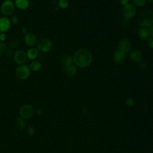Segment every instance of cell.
I'll list each match as a JSON object with an SVG mask.
<instances>
[{
    "mask_svg": "<svg viewBox=\"0 0 153 153\" xmlns=\"http://www.w3.org/2000/svg\"><path fill=\"white\" fill-rule=\"evenodd\" d=\"M74 63L80 68L89 66L92 61V55L87 49L81 48L75 53L73 59Z\"/></svg>",
    "mask_w": 153,
    "mask_h": 153,
    "instance_id": "1",
    "label": "cell"
},
{
    "mask_svg": "<svg viewBox=\"0 0 153 153\" xmlns=\"http://www.w3.org/2000/svg\"><path fill=\"white\" fill-rule=\"evenodd\" d=\"M138 22L143 28L151 26L153 25V11L149 7L141 9L138 15Z\"/></svg>",
    "mask_w": 153,
    "mask_h": 153,
    "instance_id": "2",
    "label": "cell"
},
{
    "mask_svg": "<svg viewBox=\"0 0 153 153\" xmlns=\"http://www.w3.org/2000/svg\"><path fill=\"white\" fill-rule=\"evenodd\" d=\"M1 12L2 14L5 16H11L15 9V3L12 0H4L1 4Z\"/></svg>",
    "mask_w": 153,
    "mask_h": 153,
    "instance_id": "3",
    "label": "cell"
},
{
    "mask_svg": "<svg viewBox=\"0 0 153 153\" xmlns=\"http://www.w3.org/2000/svg\"><path fill=\"white\" fill-rule=\"evenodd\" d=\"M31 72L29 67L23 64L19 65L15 70V74L16 77L20 80L27 79L30 76Z\"/></svg>",
    "mask_w": 153,
    "mask_h": 153,
    "instance_id": "4",
    "label": "cell"
},
{
    "mask_svg": "<svg viewBox=\"0 0 153 153\" xmlns=\"http://www.w3.org/2000/svg\"><path fill=\"white\" fill-rule=\"evenodd\" d=\"M37 48L41 53H47L50 52L52 48V43L51 41L45 38H43L38 41L37 44Z\"/></svg>",
    "mask_w": 153,
    "mask_h": 153,
    "instance_id": "5",
    "label": "cell"
},
{
    "mask_svg": "<svg viewBox=\"0 0 153 153\" xmlns=\"http://www.w3.org/2000/svg\"><path fill=\"white\" fill-rule=\"evenodd\" d=\"M34 113V110L32 105L26 104L23 105L19 111V114L20 117L23 119H30Z\"/></svg>",
    "mask_w": 153,
    "mask_h": 153,
    "instance_id": "6",
    "label": "cell"
},
{
    "mask_svg": "<svg viewBox=\"0 0 153 153\" xmlns=\"http://www.w3.org/2000/svg\"><path fill=\"white\" fill-rule=\"evenodd\" d=\"M136 7L133 4L128 3L124 6L123 9V15L125 18L129 19L133 18L136 15Z\"/></svg>",
    "mask_w": 153,
    "mask_h": 153,
    "instance_id": "7",
    "label": "cell"
},
{
    "mask_svg": "<svg viewBox=\"0 0 153 153\" xmlns=\"http://www.w3.org/2000/svg\"><path fill=\"white\" fill-rule=\"evenodd\" d=\"M13 59L17 64L22 65L27 59L26 53L22 50H18L13 55Z\"/></svg>",
    "mask_w": 153,
    "mask_h": 153,
    "instance_id": "8",
    "label": "cell"
},
{
    "mask_svg": "<svg viewBox=\"0 0 153 153\" xmlns=\"http://www.w3.org/2000/svg\"><path fill=\"white\" fill-rule=\"evenodd\" d=\"M23 40L25 44L30 47H33L37 44L38 42L37 36L34 34L29 32L25 35Z\"/></svg>",
    "mask_w": 153,
    "mask_h": 153,
    "instance_id": "9",
    "label": "cell"
},
{
    "mask_svg": "<svg viewBox=\"0 0 153 153\" xmlns=\"http://www.w3.org/2000/svg\"><path fill=\"white\" fill-rule=\"evenodd\" d=\"M131 47L132 44L130 41L126 38L120 40L118 44V50L124 53L129 52L131 48Z\"/></svg>",
    "mask_w": 153,
    "mask_h": 153,
    "instance_id": "10",
    "label": "cell"
},
{
    "mask_svg": "<svg viewBox=\"0 0 153 153\" xmlns=\"http://www.w3.org/2000/svg\"><path fill=\"white\" fill-rule=\"evenodd\" d=\"M10 19L7 17L0 18V33H6L11 27Z\"/></svg>",
    "mask_w": 153,
    "mask_h": 153,
    "instance_id": "11",
    "label": "cell"
},
{
    "mask_svg": "<svg viewBox=\"0 0 153 153\" xmlns=\"http://www.w3.org/2000/svg\"><path fill=\"white\" fill-rule=\"evenodd\" d=\"M126 58L124 53L121 52L120 50H116L113 55V60L116 64H122Z\"/></svg>",
    "mask_w": 153,
    "mask_h": 153,
    "instance_id": "12",
    "label": "cell"
},
{
    "mask_svg": "<svg viewBox=\"0 0 153 153\" xmlns=\"http://www.w3.org/2000/svg\"><path fill=\"white\" fill-rule=\"evenodd\" d=\"M15 7L21 10H25L28 9L29 6V0H15Z\"/></svg>",
    "mask_w": 153,
    "mask_h": 153,
    "instance_id": "13",
    "label": "cell"
},
{
    "mask_svg": "<svg viewBox=\"0 0 153 153\" xmlns=\"http://www.w3.org/2000/svg\"><path fill=\"white\" fill-rule=\"evenodd\" d=\"M39 55V50L37 48L31 47L26 52L27 58L31 60H34L38 58Z\"/></svg>",
    "mask_w": 153,
    "mask_h": 153,
    "instance_id": "14",
    "label": "cell"
},
{
    "mask_svg": "<svg viewBox=\"0 0 153 153\" xmlns=\"http://www.w3.org/2000/svg\"><path fill=\"white\" fill-rule=\"evenodd\" d=\"M77 72V68L74 65H70L68 67H64V74L68 77H72L76 74Z\"/></svg>",
    "mask_w": 153,
    "mask_h": 153,
    "instance_id": "15",
    "label": "cell"
},
{
    "mask_svg": "<svg viewBox=\"0 0 153 153\" xmlns=\"http://www.w3.org/2000/svg\"><path fill=\"white\" fill-rule=\"evenodd\" d=\"M130 58L133 62H140L142 59V54L139 50H133L130 53Z\"/></svg>",
    "mask_w": 153,
    "mask_h": 153,
    "instance_id": "16",
    "label": "cell"
},
{
    "mask_svg": "<svg viewBox=\"0 0 153 153\" xmlns=\"http://www.w3.org/2000/svg\"><path fill=\"white\" fill-rule=\"evenodd\" d=\"M139 37L141 39H142V40H148L150 37L151 35V33L149 29H146V28H142L139 30Z\"/></svg>",
    "mask_w": 153,
    "mask_h": 153,
    "instance_id": "17",
    "label": "cell"
},
{
    "mask_svg": "<svg viewBox=\"0 0 153 153\" xmlns=\"http://www.w3.org/2000/svg\"><path fill=\"white\" fill-rule=\"evenodd\" d=\"M61 61L62 64L64 65V67H68L72 65L73 62V59L70 55L65 54L62 56L61 58Z\"/></svg>",
    "mask_w": 153,
    "mask_h": 153,
    "instance_id": "18",
    "label": "cell"
},
{
    "mask_svg": "<svg viewBox=\"0 0 153 153\" xmlns=\"http://www.w3.org/2000/svg\"><path fill=\"white\" fill-rule=\"evenodd\" d=\"M41 68V64L38 61H34L32 62L29 65V68L31 71L32 72H37L40 70Z\"/></svg>",
    "mask_w": 153,
    "mask_h": 153,
    "instance_id": "19",
    "label": "cell"
},
{
    "mask_svg": "<svg viewBox=\"0 0 153 153\" xmlns=\"http://www.w3.org/2000/svg\"><path fill=\"white\" fill-rule=\"evenodd\" d=\"M20 44V41L18 39L13 38L10 39L9 41H8V44L10 46V47H18L19 45V44Z\"/></svg>",
    "mask_w": 153,
    "mask_h": 153,
    "instance_id": "20",
    "label": "cell"
},
{
    "mask_svg": "<svg viewBox=\"0 0 153 153\" xmlns=\"http://www.w3.org/2000/svg\"><path fill=\"white\" fill-rule=\"evenodd\" d=\"M7 46L4 42L0 41V58L2 57L6 52Z\"/></svg>",
    "mask_w": 153,
    "mask_h": 153,
    "instance_id": "21",
    "label": "cell"
},
{
    "mask_svg": "<svg viewBox=\"0 0 153 153\" xmlns=\"http://www.w3.org/2000/svg\"><path fill=\"white\" fill-rule=\"evenodd\" d=\"M16 126L17 127L20 129L22 130L25 127V122H24V119L20 118H18L17 121H16Z\"/></svg>",
    "mask_w": 153,
    "mask_h": 153,
    "instance_id": "22",
    "label": "cell"
},
{
    "mask_svg": "<svg viewBox=\"0 0 153 153\" xmlns=\"http://www.w3.org/2000/svg\"><path fill=\"white\" fill-rule=\"evenodd\" d=\"M58 4L59 8L62 9H66L68 7V2L67 0H59Z\"/></svg>",
    "mask_w": 153,
    "mask_h": 153,
    "instance_id": "23",
    "label": "cell"
},
{
    "mask_svg": "<svg viewBox=\"0 0 153 153\" xmlns=\"http://www.w3.org/2000/svg\"><path fill=\"white\" fill-rule=\"evenodd\" d=\"M134 4L138 7H142L146 4V0H133Z\"/></svg>",
    "mask_w": 153,
    "mask_h": 153,
    "instance_id": "24",
    "label": "cell"
},
{
    "mask_svg": "<svg viewBox=\"0 0 153 153\" xmlns=\"http://www.w3.org/2000/svg\"><path fill=\"white\" fill-rule=\"evenodd\" d=\"M10 20L11 23H12V24H13V25H17V24H18V23H19V18H18L16 15H13V16H12L10 18Z\"/></svg>",
    "mask_w": 153,
    "mask_h": 153,
    "instance_id": "25",
    "label": "cell"
},
{
    "mask_svg": "<svg viewBox=\"0 0 153 153\" xmlns=\"http://www.w3.org/2000/svg\"><path fill=\"white\" fill-rule=\"evenodd\" d=\"M6 53L7 54V56L8 57H12V56H13V52L12 49L10 47V48H7V50H6Z\"/></svg>",
    "mask_w": 153,
    "mask_h": 153,
    "instance_id": "26",
    "label": "cell"
},
{
    "mask_svg": "<svg viewBox=\"0 0 153 153\" xmlns=\"http://www.w3.org/2000/svg\"><path fill=\"white\" fill-rule=\"evenodd\" d=\"M35 129L32 126H29L28 128V133L29 135H31V136L34 135L35 134Z\"/></svg>",
    "mask_w": 153,
    "mask_h": 153,
    "instance_id": "27",
    "label": "cell"
},
{
    "mask_svg": "<svg viewBox=\"0 0 153 153\" xmlns=\"http://www.w3.org/2000/svg\"><path fill=\"white\" fill-rule=\"evenodd\" d=\"M129 19H127V18H124L122 20V24L123 26H128L129 25Z\"/></svg>",
    "mask_w": 153,
    "mask_h": 153,
    "instance_id": "28",
    "label": "cell"
},
{
    "mask_svg": "<svg viewBox=\"0 0 153 153\" xmlns=\"http://www.w3.org/2000/svg\"><path fill=\"white\" fill-rule=\"evenodd\" d=\"M7 39V35L6 33H0V41L4 42Z\"/></svg>",
    "mask_w": 153,
    "mask_h": 153,
    "instance_id": "29",
    "label": "cell"
},
{
    "mask_svg": "<svg viewBox=\"0 0 153 153\" xmlns=\"http://www.w3.org/2000/svg\"><path fill=\"white\" fill-rule=\"evenodd\" d=\"M139 67L142 70H143L145 68H146V64L143 61H140L139 64Z\"/></svg>",
    "mask_w": 153,
    "mask_h": 153,
    "instance_id": "30",
    "label": "cell"
},
{
    "mask_svg": "<svg viewBox=\"0 0 153 153\" xmlns=\"http://www.w3.org/2000/svg\"><path fill=\"white\" fill-rule=\"evenodd\" d=\"M148 45L150 48H153V39L152 38H149L148 41Z\"/></svg>",
    "mask_w": 153,
    "mask_h": 153,
    "instance_id": "31",
    "label": "cell"
},
{
    "mask_svg": "<svg viewBox=\"0 0 153 153\" xmlns=\"http://www.w3.org/2000/svg\"><path fill=\"white\" fill-rule=\"evenodd\" d=\"M130 1V0H120V4L123 6H125L127 4H128V3Z\"/></svg>",
    "mask_w": 153,
    "mask_h": 153,
    "instance_id": "32",
    "label": "cell"
},
{
    "mask_svg": "<svg viewBox=\"0 0 153 153\" xmlns=\"http://www.w3.org/2000/svg\"><path fill=\"white\" fill-rule=\"evenodd\" d=\"M22 32L23 34H26L28 33V29L26 28V27H23L22 29Z\"/></svg>",
    "mask_w": 153,
    "mask_h": 153,
    "instance_id": "33",
    "label": "cell"
},
{
    "mask_svg": "<svg viewBox=\"0 0 153 153\" xmlns=\"http://www.w3.org/2000/svg\"><path fill=\"white\" fill-rule=\"evenodd\" d=\"M133 99H129L127 100V104H128L129 105H133Z\"/></svg>",
    "mask_w": 153,
    "mask_h": 153,
    "instance_id": "34",
    "label": "cell"
},
{
    "mask_svg": "<svg viewBox=\"0 0 153 153\" xmlns=\"http://www.w3.org/2000/svg\"><path fill=\"white\" fill-rule=\"evenodd\" d=\"M149 31H150V33H151V38L153 39V25H152L151 26H150V28H149Z\"/></svg>",
    "mask_w": 153,
    "mask_h": 153,
    "instance_id": "35",
    "label": "cell"
},
{
    "mask_svg": "<svg viewBox=\"0 0 153 153\" xmlns=\"http://www.w3.org/2000/svg\"><path fill=\"white\" fill-rule=\"evenodd\" d=\"M35 113H36L37 114H38V115H41V111L40 110H37L36 111H35Z\"/></svg>",
    "mask_w": 153,
    "mask_h": 153,
    "instance_id": "36",
    "label": "cell"
},
{
    "mask_svg": "<svg viewBox=\"0 0 153 153\" xmlns=\"http://www.w3.org/2000/svg\"><path fill=\"white\" fill-rule=\"evenodd\" d=\"M148 1L151 3H153V0H148Z\"/></svg>",
    "mask_w": 153,
    "mask_h": 153,
    "instance_id": "37",
    "label": "cell"
}]
</instances>
